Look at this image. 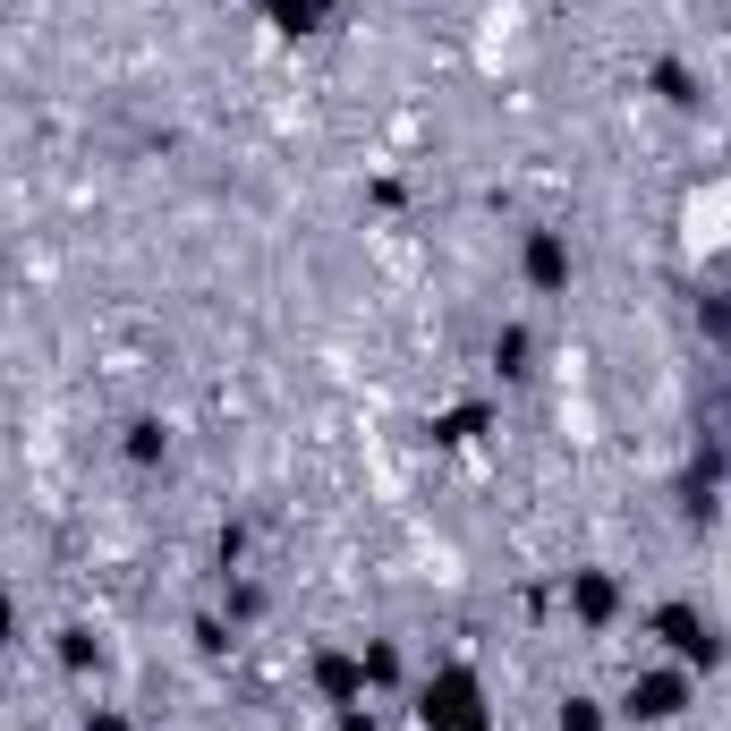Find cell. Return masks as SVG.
<instances>
[{"instance_id":"obj_1","label":"cell","mask_w":731,"mask_h":731,"mask_svg":"<svg viewBox=\"0 0 731 731\" xmlns=\"http://www.w3.org/2000/svg\"><path fill=\"white\" fill-rule=\"evenodd\" d=\"M468 706H477V689H468V672H443V680L425 689V723H443V731H485L477 715H468Z\"/></svg>"},{"instance_id":"obj_5","label":"cell","mask_w":731,"mask_h":731,"mask_svg":"<svg viewBox=\"0 0 731 731\" xmlns=\"http://www.w3.org/2000/svg\"><path fill=\"white\" fill-rule=\"evenodd\" d=\"M578 612H587V621H605V612H612V587H605V578H578Z\"/></svg>"},{"instance_id":"obj_2","label":"cell","mask_w":731,"mask_h":731,"mask_svg":"<svg viewBox=\"0 0 731 731\" xmlns=\"http://www.w3.org/2000/svg\"><path fill=\"white\" fill-rule=\"evenodd\" d=\"M680 698H689V680H680V672H646V680L630 689V715L664 723V715H680Z\"/></svg>"},{"instance_id":"obj_7","label":"cell","mask_w":731,"mask_h":731,"mask_svg":"<svg viewBox=\"0 0 731 731\" xmlns=\"http://www.w3.org/2000/svg\"><path fill=\"white\" fill-rule=\"evenodd\" d=\"M95 731H128V723H111V715H102V723H95Z\"/></svg>"},{"instance_id":"obj_6","label":"cell","mask_w":731,"mask_h":731,"mask_svg":"<svg viewBox=\"0 0 731 731\" xmlns=\"http://www.w3.org/2000/svg\"><path fill=\"white\" fill-rule=\"evenodd\" d=\"M562 731H596V706H587V698H571V706H562Z\"/></svg>"},{"instance_id":"obj_3","label":"cell","mask_w":731,"mask_h":731,"mask_svg":"<svg viewBox=\"0 0 731 731\" xmlns=\"http://www.w3.org/2000/svg\"><path fill=\"white\" fill-rule=\"evenodd\" d=\"M664 638L680 646V655H689V664H715V655H723V646H715V630H706L689 605H672V612H664Z\"/></svg>"},{"instance_id":"obj_4","label":"cell","mask_w":731,"mask_h":731,"mask_svg":"<svg viewBox=\"0 0 731 731\" xmlns=\"http://www.w3.org/2000/svg\"><path fill=\"white\" fill-rule=\"evenodd\" d=\"M528 273H536L544 289L562 281V273H571V264H562V239H536V247H528Z\"/></svg>"},{"instance_id":"obj_8","label":"cell","mask_w":731,"mask_h":731,"mask_svg":"<svg viewBox=\"0 0 731 731\" xmlns=\"http://www.w3.org/2000/svg\"><path fill=\"white\" fill-rule=\"evenodd\" d=\"M341 731H366V723H357V715H350V723H341Z\"/></svg>"}]
</instances>
